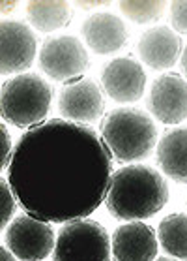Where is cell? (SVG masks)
Instances as JSON below:
<instances>
[{
    "label": "cell",
    "mask_w": 187,
    "mask_h": 261,
    "mask_svg": "<svg viewBox=\"0 0 187 261\" xmlns=\"http://www.w3.org/2000/svg\"><path fill=\"white\" fill-rule=\"evenodd\" d=\"M112 154L90 126L49 119L21 136L8 182L24 213L49 224H70L105 203Z\"/></svg>",
    "instance_id": "obj_1"
},
{
    "label": "cell",
    "mask_w": 187,
    "mask_h": 261,
    "mask_svg": "<svg viewBox=\"0 0 187 261\" xmlns=\"http://www.w3.org/2000/svg\"><path fill=\"white\" fill-rule=\"evenodd\" d=\"M169 203V184L158 169L144 164H128L112 173L105 207L112 218L142 222L163 211Z\"/></svg>",
    "instance_id": "obj_2"
},
{
    "label": "cell",
    "mask_w": 187,
    "mask_h": 261,
    "mask_svg": "<svg viewBox=\"0 0 187 261\" xmlns=\"http://www.w3.org/2000/svg\"><path fill=\"white\" fill-rule=\"evenodd\" d=\"M101 137L111 154L122 164H135L152 154L158 143V126L142 109L118 107L101 120Z\"/></svg>",
    "instance_id": "obj_3"
},
{
    "label": "cell",
    "mask_w": 187,
    "mask_h": 261,
    "mask_svg": "<svg viewBox=\"0 0 187 261\" xmlns=\"http://www.w3.org/2000/svg\"><path fill=\"white\" fill-rule=\"evenodd\" d=\"M53 100L51 85L38 73H21L8 79L0 92V115L15 128H36L45 122Z\"/></svg>",
    "instance_id": "obj_4"
},
{
    "label": "cell",
    "mask_w": 187,
    "mask_h": 261,
    "mask_svg": "<svg viewBox=\"0 0 187 261\" xmlns=\"http://www.w3.org/2000/svg\"><path fill=\"white\" fill-rule=\"evenodd\" d=\"M111 237L90 218L64 224L56 235L53 261H111Z\"/></svg>",
    "instance_id": "obj_5"
},
{
    "label": "cell",
    "mask_w": 187,
    "mask_h": 261,
    "mask_svg": "<svg viewBox=\"0 0 187 261\" xmlns=\"http://www.w3.org/2000/svg\"><path fill=\"white\" fill-rule=\"evenodd\" d=\"M90 59L82 42L75 36H56L43 42L40 51V68L53 81L71 83L82 77Z\"/></svg>",
    "instance_id": "obj_6"
},
{
    "label": "cell",
    "mask_w": 187,
    "mask_h": 261,
    "mask_svg": "<svg viewBox=\"0 0 187 261\" xmlns=\"http://www.w3.org/2000/svg\"><path fill=\"white\" fill-rule=\"evenodd\" d=\"M4 241L19 261H43L56 246V235L51 224L30 214L12 220L4 231Z\"/></svg>",
    "instance_id": "obj_7"
},
{
    "label": "cell",
    "mask_w": 187,
    "mask_h": 261,
    "mask_svg": "<svg viewBox=\"0 0 187 261\" xmlns=\"http://www.w3.org/2000/svg\"><path fill=\"white\" fill-rule=\"evenodd\" d=\"M58 111L70 122L92 124L105 113V98L96 81L81 77L60 90Z\"/></svg>",
    "instance_id": "obj_8"
},
{
    "label": "cell",
    "mask_w": 187,
    "mask_h": 261,
    "mask_svg": "<svg viewBox=\"0 0 187 261\" xmlns=\"http://www.w3.org/2000/svg\"><path fill=\"white\" fill-rule=\"evenodd\" d=\"M36 36L28 24L19 21L0 23V71L2 75L23 73L34 64Z\"/></svg>",
    "instance_id": "obj_9"
},
{
    "label": "cell",
    "mask_w": 187,
    "mask_h": 261,
    "mask_svg": "<svg viewBox=\"0 0 187 261\" xmlns=\"http://www.w3.org/2000/svg\"><path fill=\"white\" fill-rule=\"evenodd\" d=\"M148 107L159 122L176 126L187 119V79L180 73H163L152 83Z\"/></svg>",
    "instance_id": "obj_10"
},
{
    "label": "cell",
    "mask_w": 187,
    "mask_h": 261,
    "mask_svg": "<svg viewBox=\"0 0 187 261\" xmlns=\"http://www.w3.org/2000/svg\"><path fill=\"white\" fill-rule=\"evenodd\" d=\"M101 87L111 100L118 103H133L144 96L146 73L137 60L120 57L105 66L101 73Z\"/></svg>",
    "instance_id": "obj_11"
},
{
    "label": "cell",
    "mask_w": 187,
    "mask_h": 261,
    "mask_svg": "<svg viewBox=\"0 0 187 261\" xmlns=\"http://www.w3.org/2000/svg\"><path fill=\"white\" fill-rule=\"evenodd\" d=\"M158 250V233L144 222H126L112 233L114 261H155Z\"/></svg>",
    "instance_id": "obj_12"
},
{
    "label": "cell",
    "mask_w": 187,
    "mask_h": 261,
    "mask_svg": "<svg viewBox=\"0 0 187 261\" xmlns=\"http://www.w3.org/2000/svg\"><path fill=\"white\" fill-rule=\"evenodd\" d=\"M137 53L152 70H169L183 53L181 38L170 27H152L142 32L137 43Z\"/></svg>",
    "instance_id": "obj_13"
},
{
    "label": "cell",
    "mask_w": 187,
    "mask_h": 261,
    "mask_svg": "<svg viewBox=\"0 0 187 261\" xmlns=\"http://www.w3.org/2000/svg\"><path fill=\"white\" fill-rule=\"evenodd\" d=\"M82 38L94 53L112 55L128 43V29L122 19L109 12L94 13L82 23Z\"/></svg>",
    "instance_id": "obj_14"
},
{
    "label": "cell",
    "mask_w": 187,
    "mask_h": 261,
    "mask_svg": "<svg viewBox=\"0 0 187 261\" xmlns=\"http://www.w3.org/2000/svg\"><path fill=\"white\" fill-rule=\"evenodd\" d=\"M159 169L178 184H187V128L165 132L158 143Z\"/></svg>",
    "instance_id": "obj_15"
},
{
    "label": "cell",
    "mask_w": 187,
    "mask_h": 261,
    "mask_svg": "<svg viewBox=\"0 0 187 261\" xmlns=\"http://www.w3.org/2000/svg\"><path fill=\"white\" fill-rule=\"evenodd\" d=\"M26 17L40 32H54L71 23L73 10L62 0H32L26 4Z\"/></svg>",
    "instance_id": "obj_16"
},
{
    "label": "cell",
    "mask_w": 187,
    "mask_h": 261,
    "mask_svg": "<svg viewBox=\"0 0 187 261\" xmlns=\"http://www.w3.org/2000/svg\"><path fill=\"white\" fill-rule=\"evenodd\" d=\"M159 246L176 259H187V214L172 213L158 227Z\"/></svg>",
    "instance_id": "obj_17"
},
{
    "label": "cell",
    "mask_w": 187,
    "mask_h": 261,
    "mask_svg": "<svg viewBox=\"0 0 187 261\" xmlns=\"http://www.w3.org/2000/svg\"><path fill=\"white\" fill-rule=\"evenodd\" d=\"M120 6V12L133 21L135 24H148L161 19V15L165 13V2H148V0H142V2H131V0H123L118 4Z\"/></svg>",
    "instance_id": "obj_18"
},
{
    "label": "cell",
    "mask_w": 187,
    "mask_h": 261,
    "mask_svg": "<svg viewBox=\"0 0 187 261\" xmlns=\"http://www.w3.org/2000/svg\"><path fill=\"white\" fill-rule=\"evenodd\" d=\"M0 205H2V211H0V229L6 231V227L12 224L10 220L13 218V214L17 211V197L13 194L8 178L4 177L0 178Z\"/></svg>",
    "instance_id": "obj_19"
},
{
    "label": "cell",
    "mask_w": 187,
    "mask_h": 261,
    "mask_svg": "<svg viewBox=\"0 0 187 261\" xmlns=\"http://www.w3.org/2000/svg\"><path fill=\"white\" fill-rule=\"evenodd\" d=\"M170 24H172V30L187 34V0L170 4Z\"/></svg>",
    "instance_id": "obj_20"
},
{
    "label": "cell",
    "mask_w": 187,
    "mask_h": 261,
    "mask_svg": "<svg viewBox=\"0 0 187 261\" xmlns=\"http://www.w3.org/2000/svg\"><path fill=\"white\" fill-rule=\"evenodd\" d=\"M0 136H2V152H0V167L6 169L12 162L13 156V148H12V136L8 134L6 124L0 126Z\"/></svg>",
    "instance_id": "obj_21"
},
{
    "label": "cell",
    "mask_w": 187,
    "mask_h": 261,
    "mask_svg": "<svg viewBox=\"0 0 187 261\" xmlns=\"http://www.w3.org/2000/svg\"><path fill=\"white\" fill-rule=\"evenodd\" d=\"M0 261H17V257L10 252L8 246H0Z\"/></svg>",
    "instance_id": "obj_22"
},
{
    "label": "cell",
    "mask_w": 187,
    "mask_h": 261,
    "mask_svg": "<svg viewBox=\"0 0 187 261\" xmlns=\"http://www.w3.org/2000/svg\"><path fill=\"white\" fill-rule=\"evenodd\" d=\"M0 10H2V13H4V15H6V13H12L13 10H15V6H17V2H6V0H4V2H2V4H0Z\"/></svg>",
    "instance_id": "obj_23"
},
{
    "label": "cell",
    "mask_w": 187,
    "mask_h": 261,
    "mask_svg": "<svg viewBox=\"0 0 187 261\" xmlns=\"http://www.w3.org/2000/svg\"><path fill=\"white\" fill-rule=\"evenodd\" d=\"M103 2H77V6L81 8V10H92L96 6H101Z\"/></svg>",
    "instance_id": "obj_24"
},
{
    "label": "cell",
    "mask_w": 187,
    "mask_h": 261,
    "mask_svg": "<svg viewBox=\"0 0 187 261\" xmlns=\"http://www.w3.org/2000/svg\"><path fill=\"white\" fill-rule=\"evenodd\" d=\"M180 64H181V71L185 73V77H187V45L183 47V53H181V57H180Z\"/></svg>",
    "instance_id": "obj_25"
},
{
    "label": "cell",
    "mask_w": 187,
    "mask_h": 261,
    "mask_svg": "<svg viewBox=\"0 0 187 261\" xmlns=\"http://www.w3.org/2000/svg\"><path fill=\"white\" fill-rule=\"evenodd\" d=\"M155 261H176V259H172V257H158Z\"/></svg>",
    "instance_id": "obj_26"
}]
</instances>
